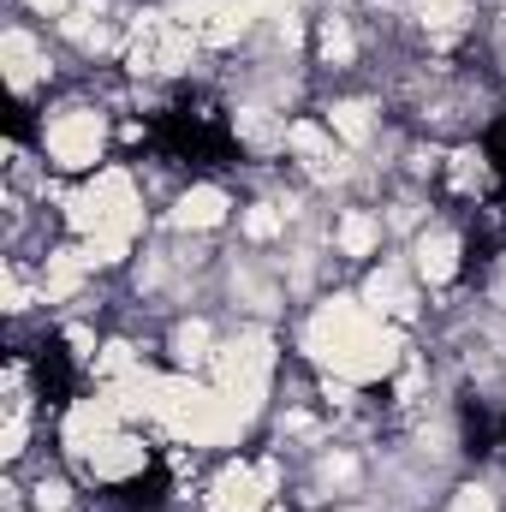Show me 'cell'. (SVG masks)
I'll return each mask as SVG.
<instances>
[{"instance_id":"obj_1","label":"cell","mask_w":506,"mask_h":512,"mask_svg":"<svg viewBox=\"0 0 506 512\" xmlns=\"http://www.w3.org/2000/svg\"><path fill=\"white\" fill-rule=\"evenodd\" d=\"M304 352L346 382H381V376H393L405 340L387 322H376V310H364L352 298H328L304 328Z\"/></svg>"},{"instance_id":"obj_2","label":"cell","mask_w":506,"mask_h":512,"mask_svg":"<svg viewBox=\"0 0 506 512\" xmlns=\"http://www.w3.org/2000/svg\"><path fill=\"white\" fill-rule=\"evenodd\" d=\"M72 227L84 233L90 268H96V262H120L126 245L137 239V227H143V203H137V191H131V173L102 167V173L72 197Z\"/></svg>"},{"instance_id":"obj_3","label":"cell","mask_w":506,"mask_h":512,"mask_svg":"<svg viewBox=\"0 0 506 512\" xmlns=\"http://www.w3.org/2000/svg\"><path fill=\"white\" fill-rule=\"evenodd\" d=\"M102 114L96 108H66V114H54L48 131H42V143H48V161L54 167H66V173H90L96 161H102Z\"/></svg>"},{"instance_id":"obj_4","label":"cell","mask_w":506,"mask_h":512,"mask_svg":"<svg viewBox=\"0 0 506 512\" xmlns=\"http://www.w3.org/2000/svg\"><path fill=\"white\" fill-rule=\"evenodd\" d=\"M268 370H274V346L262 334H245V340H233L221 352V393L251 417L262 405V393H268Z\"/></svg>"},{"instance_id":"obj_5","label":"cell","mask_w":506,"mask_h":512,"mask_svg":"<svg viewBox=\"0 0 506 512\" xmlns=\"http://www.w3.org/2000/svg\"><path fill=\"white\" fill-rule=\"evenodd\" d=\"M203 48H227V42H239L245 36V24H251V12H245V0H179V12H173Z\"/></svg>"},{"instance_id":"obj_6","label":"cell","mask_w":506,"mask_h":512,"mask_svg":"<svg viewBox=\"0 0 506 512\" xmlns=\"http://www.w3.org/2000/svg\"><path fill=\"white\" fill-rule=\"evenodd\" d=\"M274 465H227L209 489V512H268Z\"/></svg>"},{"instance_id":"obj_7","label":"cell","mask_w":506,"mask_h":512,"mask_svg":"<svg viewBox=\"0 0 506 512\" xmlns=\"http://www.w3.org/2000/svg\"><path fill=\"white\" fill-rule=\"evenodd\" d=\"M78 459H84V471H90L96 483H126V477H137V471L149 465V447H143L137 435H126V429H108V435L90 441Z\"/></svg>"},{"instance_id":"obj_8","label":"cell","mask_w":506,"mask_h":512,"mask_svg":"<svg viewBox=\"0 0 506 512\" xmlns=\"http://www.w3.org/2000/svg\"><path fill=\"white\" fill-rule=\"evenodd\" d=\"M417 274H423L429 286H441V280L459 274V239H453L447 227H435V233L417 239Z\"/></svg>"},{"instance_id":"obj_9","label":"cell","mask_w":506,"mask_h":512,"mask_svg":"<svg viewBox=\"0 0 506 512\" xmlns=\"http://www.w3.org/2000/svg\"><path fill=\"white\" fill-rule=\"evenodd\" d=\"M221 221H227V191H215V185L185 191L179 209H173V227H185V233H191V227L203 233V227H221Z\"/></svg>"},{"instance_id":"obj_10","label":"cell","mask_w":506,"mask_h":512,"mask_svg":"<svg viewBox=\"0 0 506 512\" xmlns=\"http://www.w3.org/2000/svg\"><path fill=\"white\" fill-rule=\"evenodd\" d=\"M364 298H370V310H376V316H411V304H417L399 268H376V274H370V292H364Z\"/></svg>"},{"instance_id":"obj_11","label":"cell","mask_w":506,"mask_h":512,"mask_svg":"<svg viewBox=\"0 0 506 512\" xmlns=\"http://www.w3.org/2000/svg\"><path fill=\"white\" fill-rule=\"evenodd\" d=\"M0 54H6V78H12V90L24 96V90L36 84V72H42V54H36V42H30L24 30H6Z\"/></svg>"},{"instance_id":"obj_12","label":"cell","mask_w":506,"mask_h":512,"mask_svg":"<svg viewBox=\"0 0 506 512\" xmlns=\"http://www.w3.org/2000/svg\"><path fill=\"white\" fill-rule=\"evenodd\" d=\"M84 268H90V256H84V251H54V256H48V268H42V292H48V298L78 292Z\"/></svg>"},{"instance_id":"obj_13","label":"cell","mask_w":506,"mask_h":512,"mask_svg":"<svg viewBox=\"0 0 506 512\" xmlns=\"http://www.w3.org/2000/svg\"><path fill=\"white\" fill-rule=\"evenodd\" d=\"M381 239V221L376 215H364V209H346L340 215V251L346 256H370Z\"/></svg>"},{"instance_id":"obj_14","label":"cell","mask_w":506,"mask_h":512,"mask_svg":"<svg viewBox=\"0 0 506 512\" xmlns=\"http://www.w3.org/2000/svg\"><path fill=\"white\" fill-rule=\"evenodd\" d=\"M233 126H239V137H245L251 149H274V143H286V126H280L268 108H239Z\"/></svg>"},{"instance_id":"obj_15","label":"cell","mask_w":506,"mask_h":512,"mask_svg":"<svg viewBox=\"0 0 506 512\" xmlns=\"http://www.w3.org/2000/svg\"><path fill=\"white\" fill-rule=\"evenodd\" d=\"M328 126L340 131V137H346V143H370V108H364V102H334V108H328Z\"/></svg>"},{"instance_id":"obj_16","label":"cell","mask_w":506,"mask_h":512,"mask_svg":"<svg viewBox=\"0 0 506 512\" xmlns=\"http://www.w3.org/2000/svg\"><path fill=\"white\" fill-rule=\"evenodd\" d=\"M352 54H358V42H352L346 18H322V60H328V66H346Z\"/></svg>"},{"instance_id":"obj_17","label":"cell","mask_w":506,"mask_h":512,"mask_svg":"<svg viewBox=\"0 0 506 512\" xmlns=\"http://www.w3.org/2000/svg\"><path fill=\"white\" fill-rule=\"evenodd\" d=\"M173 358H179V364H203V358H209V328H203V322H185V328L173 334Z\"/></svg>"},{"instance_id":"obj_18","label":"cell","mask_w":506,"mask_h":512,"mask_svg":"<svg viewBox=\"0 0 506 512\" xmlns=\"http://www.w3.org/2000/svg\"><path fill=\"white\" fill-rule=\"evenodd\" d=\"M453 185H459V191H483V185H489V167H483L477 149H459V155H453Z\"/></svg>"},{"instance_id":"obj_19","label":"cell","mask_w":506,"mask_h":512,"mask_svg":"<svg viewBox=\"0 0 506 512\" xmlns=\"http://www.w3.org/2000/svg\"><path fill=\"white\" fill-rule=\"evenodd\" d=\"M96 376H108V382H120V376H137V358H131L126 340L102 346V358H96Z\"/></svg>"},{"instance_id":"obj_20","label":"cell","mask_w":506,"mask_h":512,"mask_svg":"<svg viewBox=\"0 0 506 512\" xmlns=\"http://www.w3.org/2000/svg\"><path fill=\"white\" fill-rule=\"evenodd\" d=\"M417 18H423L429 30H453V24L465 18V0H417Z\"/></svg>"},{"instance_id":"obj_21","label":"cell","mask_w":506,"mask_h":512,"mask_svg":"<svg viewBox=\"0 0 506 512\" xmlns=\"http://www.w3.org/2000/svg\"><path fill=\"white\" fill-rule=\"evenodd\" d=\"M245 233H251V239H274V233H280L274 203H256V209H245Z\"/></svg>"},{"instance_id":"obj_22","label":"cell","mask_w":506,"mask_h":512,"mask_svg":"<svg viewBox=\"0 0 506 512\" xmlns=\"http://www.w3.org/2000/svg\"><path fill=\"white\" fill-rule=\"evenodd\" d=\"M6 459H18L24 453V399H12V417H6V447H0Z\"/></svg>"},{"instance_id":"obj_23","label":"cell","mask_w":506,"mask_h":512,"mask_svg":"<svg viewBox=\"0 0 506 512\" xmlns=\"http://www.w3.org/2000/svg\"><path fill=\"white\" fill-rule=\"evenodd\" d=\"M453 512H495V495H489L483 483H471V489H459V501H453Z\"/></svg>"},{"instance_id":"obj_24","label":"cell","mask_w":506,"mask_h":512,"mask_svg":"<svg viewBox=\"0 0 506 512\" xmlns=\"http://www.w3.org/2000/svg\"><path fill=\"white\" fill-rule=\"evenodd\" d=\"M66 501H72V495H66V483H36V507H42V512H60Z\"/></svg>"},{"instance_id":"obj_25","label":"cell","mask_w":506,"mask_h":512,"mask_svg":"<svg viewBox=\"0 0 506 512\" xmlns=\"http://www.w3.org/2000/svg\"><path fill=\"white\" fill-rule=\"evenodd\" d=\"M6 310H12V316H18V310H30V292H24L18 268H6Z\"/></svg>"},{"instance_id":"obj_26","label":"cell","mask_w":506,"mask_h":512,"mask_svg":"<svg viewBox=\"0 0 506 512\" xmlns=\"http://www.w3.org/2000/svg\"><path fill=\"white\" fill-rule=\"evenodd\" d=\"M245 12H286V0H245Z\"/></svg>"},{"instance_id":"obj_27","label":"cell","mask_w":506,"mask_h":512,"mask_svg":"<svg viewBox=\"0 0 506 512\" xmlns=\"http://www.w3.org/2000/svg\"><path fill=\"white\" fill-rule=\"evenodd\" d=\"M30 6H36V12H60L66 0H30Z\"/></svg>"}]
</instances>
